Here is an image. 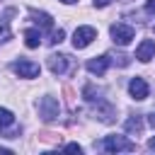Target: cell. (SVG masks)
<instances>
[{
  "label": "cell",
  "mask_w": 155,
  "mask_h": 155,
  "mask_svg": "<svg viewBox=\"0 0 155 155\" xmlns=\"http://www.w3.org/2000/svg\"><path fill=\"white\" fill-rule=\"evenodd\" d=\"M102 150H107V153H131V150H136V143L133 140H128L126 136H107L104 140H102Z\"/></svg>",
  "instance_id": "obj_1"
},
{
  "label": "cell",
  "mask_w": 155,
  "mask_h": 155,
  "mask_svg": "<svg viewBox=\"0 0 155 155\" xmlns=\"http://www.w3.org/2000/svg\"><path fill=\"white\" fill-rule=\"evenodd\" d=\"M111 39H114V44H119V46H128L131 41H133V36H136V29L131 27V24H124V22H116V24H111Z\"/></svg>",
  "instance_id": "obj_2"
},
{
  "label": "cell",
  "mask_w": 155,
  "mask_h": 155,
  "mask_svg": "<svg viewBox=\"0 0 155 155\" xmlns=\"http://www.w3.org/2000/svg\"><path fill=\"white\" fill-rule=\"evenodd\" d=\"M94 39H97V29H94V27H78L75 34H73V46H75V48H85V46H90Z\"/></svg>",
  "instance_id": "obj_3"
},
{
  "label": "cell",
  "mask_w": 155,
  "mask_h": 155,
  "mask_svg": "<svg viewBox=\"0 0 155 155\" xmlns=\"http://www.w3.org/2000/svg\"><path fill=\"white\" fill-rule=\"evenodd\" d=\"M58 99L56 97H41L39 99V116L44 119V121H53L56 116H58Z\"/></svg>",
  "instance_id": "obj_4"
},
{
  "label": "cell",
  "mask_w": 155,
  "mask_h": 155,
  "mask_svg": "<svg viewBox=\"0 0 155 155\" xmlns=\"http://www.w3.org/2000/svg\"><path fill=\"white\" fill-rule=\"evenodd\" d=\"M12 70H15L19 78H36V75L41 73L39 63H34V61H27V58H19V61H15V63H12Z\"/></svg>",
  "instance_id": "obj_5"
},
{
  "label": "cell",
  "mask_w": 155,
  "mask_h": 155,
  "mask_svg": "<svg viewBox=\"0 0 155 155\" xmlns=\"http://www.w3.org/2000/svg\"><path fill=\"white\" fill-rule=\"evenodd\" d=\"M48 68H51L53 75H65L68 68H70V56H65V53H53V56H48Z\"/></svg>",
  "instance_id": "obj_6"
},
{
  "label": "cell",
  "mask_w": 155,
  "mask_h": 155,
  "mask_svg": "<svg viewBox=\"0 0 155 155\" xmlns=\"http://www.w3.org/2000/svg\"><path fill=\"white\" fill-rule=\"evenodd\" d=\"M109 63H111V58L109 56H94V58H90L87 61V70L92 73V75H104L107 73V68H109Z\"/></svg>",
  "instance_id": "obj_7"
},
{
  "label": "cell",
  "mask_w": 155,
  "mask_h": 155,
  "mask_svg": "<svg viewBox=\"0 0 155 155\" xmlns=\"http://www.w3.org/2000/svg\"><path fill=\"white\" fill-rule=\"evenodd\" d=\"M128 92H131V97H133V99L143 102V99L148 97V82H145L143 78H133V80L128 82Z\"/></svg>",
  "instance_id": "obj_8"
},
{
  "label": "cell",
  "mask_w": 155,
  "mask_h": 155,
  "mask_svg": "<svg viewBox=\"0 0 155 155\" xmlns=\"http://www.w3.org/2000/svg\"><path fill=\"white\" fill-rule=\"evenodd\" d=\"M153 56H155V41H153V39H143L140 46L136 48V58H138L140 63H148Z\"/></svg>",
  "instance_id": "obj_9"
},
{
  "label": "cell",
  "mask_w": 155,
  "mask_h": 155,
  "mask_svg": "<svg viewBox=\"0 0 155 155\" xmlns=\"http://www.w3.org/2000/svg\"><path fill=\"white\" fill-rule=\"evenodd\" d=\"M29 15H31V19L41 27V29H53V19H51V15L48 12H39V10H29Z\"/></svg>",
  "instance_id": "obj_10"
},
{
  "label": "cell",
  "mask_w": 155,
  "mask_h": 155,
  "mask_svg": "<svg viewBox=\"0 0 155 155\" xmlns=\"http://www.w3.org/2000/svg\"><path fill=\"white\" fill-rule=\"evenodd\" d=\"M24 44H27L29 48H39V44H41L39 29H24Z\"/></svg>",
  "instance_id": "obj_11"
},
{
  "label": "cell",
  "mask_w": 155,
  "mask_h": 155,
  "mask_svg": "<svg viewBox=\"0 0 155 155\" xmlns=\"http://www.w3.org/2000/svg\"><path fill=\"white\" fill-rule=\"evenodd\" d=\"M7 126H15V114L10 109H0V131H5Z\"/></svg>",
  "instance_id": "obj_12"
},
{
  "label": "cell",
  "mask_w": 155,
  "mask_h": 155,
  "mask_svg": "<svg viewBox=\"0 0 155 155\" xmlns=\"http://www.w3.org/2000/svg\"><path fill=\"white\" fill-rule=\"evenodd\" d=\"M126 131H128V133H140V131H143V121H140V116H131V119H126Z\"/></svg>",
  "instance_id": "obj_13"
},
{
  "label": "cell",
  "mask_w": 155,
  "mask_h": 155,
  "mask_svg": "<svg viewBox=\"0 0 155 155\" xmlns=\"http://www.w3.org/2000/svg\"><path fill=\"white\" fill-rule=\"evenodd\" d=\"M63 39H65V31H63V29H53V34H51L48 44H53V46H56V44H61Z\"/></svg>",
  "instance_id": "obj_14"
},
{
  "label": "cell",
  "mask_w": 155,
  "mask_h": 155,
  "mask_svg": "<svg viewBox=\"0 0 155 155\" xmlns=\"http://www.w3.org/2000/svg\"><path fill=\"white\" fill-rule=\"evenodd\" d=\"M10 36H12V31H10L7 22H5V19H0V39H2V41H7Z\"/></svg>",
  "instance_id": "obj_15"
},
{
  "label": "cell",
  "mask_w": 155,
  "mask_h": 155,
  "mask_svg": "<svg viewBox=\"0 0 155 155\" xmlns=\"http://www.w3.org/2000/svg\"><path fill=\"white\" fill-rule=\"evenodd\" d=\"M65 150H70V153H82V148H80L78 143H68V145H65Z\"/></svg>",
  "instance_id": "obj_16"
},
{
  "label": "cell",
  "mask_w": 155,
  "mask_h": 155,
  "mask_svg": "<svg viewBox=\"0 0 155 155\" xmlns=\"http://www.w3.org/2000/svg\"><path fill=\"white\" fill-rule=\"evenodd\" d=\"M145 12L148 15H155V0H148L145 2Z\"/></svg>",
  "instance_id": "obj_17"
},
{
  "label": "cell",
  "mask_w": 155,
  "mask_h": 155,
  "mask_svg": "<svg viewBox=\"0 0 155 155\" xmlns=\"http://www.w3.org/2000/svg\"><path fill=\"white\" fill-rule=\"evenodd\" d=\"M111 0H94V7H107Z\"/></svg>",
  "instance_id": "obj_18"
},
{
  "label": "cell",
  "mask_w": 155,
  "mask_h": 155,
  "mask_svg": "<svg viewBox=\"0 0 155 155\" xmlns=\"http://www.w3.org/2000/svg\"><path fill=\"white\" fill-rule=\"evenodd\" d=\"M148 124H150V126H153V128H155V109H153V111H150V114H148Z\"/></svg>",
  "instance_id": "obj_19"
},
{
  "label": "cell",
  "mask_w": 155,
  "mask_h": 155,
  "mask_svg": "<svg viewBox=\"0 0 155 155\" xmlns=\"http://www.w3.org/2000/svg\"><path fill=\"white\" fill-rule=\"evenodd\" d=\"M148 148H150V150H155V136H153V138L148 140Z\"/></svg>",
  "instance_id": "obj_20"
},
{
  "label": "cell",
  "mask_w": 155,
  "mask_h": 155,
  "mask_svg": "<svg viewBox=\"0 0 155 155\" xmlns=\"http://www.w3.org/2000/svg\"><path fill=\"white\" fill-rule=\"evenodd\" d=\"M61 2H65V5H73V2H78V0H61Z\"/></svg>",
  "instance_id": "obj_21"
}]
</instances>
